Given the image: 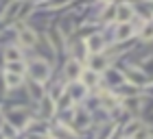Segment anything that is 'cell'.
<instances>
[{"label":"cell","instance_id":"12","mask_svg":"<svg viewBox=\"0 0 153 139\" xmlns=\"http://www.w3.org/2000/svg\"><path fill=\"white\" fill-rule=\"evenodd\" d=\"M29 91H31V96H33L35 100H42V98H44V89L39 87V83H33V85L29 87Z\"/></svg>","mask_w":153,"mask_h":139},{"label":"cell","instance_id":"1","mask_svg":"<svg viewBox=\"0 0 153 139\" xmlns=\"http://www.w3.org/2000/svg\"><path fill=\"white\" fill-rule=\"evenodd\" d=\"M31 76L35 78V83H42L48 78V63H44V61H33L31 63Z\"/></svg>","mask_w":153,"mask_h":139},{"label":"cell","instance_id":"5","mask_svg":"<svg viewBox=\"0 0 153 139\" xmlns=\"http://www.w3.org/2000/svg\"><path fill=\"white\" fill-rule=\"evenodd\" d=\"M107 67V59L103 57V54H92L90 57V70L92 72H101V70Z\"/></svg>","mask_w":153,"mask_h":139},{"label":"cell","instance_id":"7","mask_svg":"<svg viewBox=\"0 0 153 139\" xmlns=\"http://www.w3.org/2000/svg\"><path fill=\"white\" fill-rule=\"evenodd\" d=\"M20 41H22L24 46H33L37 41V37H35V33H33V31L24 29V31H20Z\"/></svg>","mask_w":153,"mask_h":139},{"label":"cell","instance_id":"11","mask_svg":"<svg viewBox=\"0 0 153 139\" xmlns=\"http://www.w3.org/2000/svg\"><path fill=\"white\" fill-rule=\"evenodd\" d=\"M129 35H131V24H120V29L116 31V39L123 41V39H127Z\"/></svg>","mask_w":153,"mask_h":139},{"label":"cell","instance_id":"2","mask_svg":"<svg viewBox=\"0 0 153 139\" xmlns=\"http://www.w3.org/2000/svg\"><path fill=\"white\" fill-rule=\"evenodd\" d=\"M131 15H134V7H131V4H118L116 7V20L120 24H129Z\"/></svg>","mask_w":153,"mask_h":139},{"label":"cell","instance_id":"3","mask_svg":"<svg viewBox=\"0 0 153 139\" xmlns=\"http://www.w3.org/2000/svg\"><path fill=\"white\" fill-rule=\"evenodd\" d=\"M103 46H105V41H103L101 35H90V37H88V48H90L92 54H101Z\"/></svg>","mask_w":153,"mask_h":139},{"label":"cell","instance_id":"9","mask_svg":"<svg viewBox=\"0 0 153 139\" xmlns=\"http://www.w3.org/2000/svg\"><path fill=\"white\" fill-rule=\"evenodd\" d=\"M53 111H55L53 100L48 98V96H44V98H42V113H44V117H51V115H53Z\"/></svg>","mask_w":153,"mask_h":139},{"label":"cell","instance_id":"14","mask_svg":"<svg viewBox=\"0 0 153 139\" xmlns=\"http://www.w3.org/2000/svg\"><path fill=\"white\" fill-rule=\"evenodd\" d=\"M22 57H20V50L18 48H9V50H7V61H9V63H16V61H20Z\"/></svg>","mask_w":153,"mask_h":139},{"label":"cell","instance_id":"18","mask_svg":"<svg viewBox=\"0 0 153 139\" xmlns=\"http://www.w3.org/2000/svg\"><path fill=\"white\" fill-rule=\"evenodd\" d=\"M151 135H149V130L147 128H140V130H136V135H134V139H149Z\"/></svg>","mask_w":153,"mask_h":139},{"label":"cell","instance_id":"13","mask_svg":"<svg viewBox=\"0 0 153 139\" xmlns=\"http://www.w3.org/2000/svg\"><path fill=\"white\" fill-rule=\"evenodd\" d=\"M140 37L142 39H153V22H147V24H144L142 26V31H140Z\"/></svg>","mask_w":153,"mask_h":139},{"label":"cell","instance_id":"4","mask_svg":"<svg viewBox=\"0 0 153 139\" xmlns=\"http://www.w3.org/2000/svg\"><path fill=\"white\" fill-rule=\"evenodd\" d=\"M79 78H81V85L88 89V87H94V85H96V80H99V74L92 72V70H83Z\"/></svg>","mask_w":153,"mask_h":139},{"label":"cell","instance_id":"8","mask_svg":"<svg viewBox=\"0 0 153 139\" xmlns=\"http://www.w3.org/2000/svg\"><path fill=\"white\" fill-rule=\"evenodd\" d=\"M83 96H85V87H83L81 83H79V85H76V83H74V85H70V98H72V100H81Z\"/></svg>","mask_w":153,"mask_h":139},{"label":"cell","instance_id":"16","mask_svg":"<svg viewBox=\"0 0 153 139\" xmlns=\"http://www.w3.org/2000/svg\"><path fill=\"white\" fill-rule=\"evenodd\" d=\"M7 72H13V74H22V61H16V63H9Z\"/></svg>","mask_w":153,"mask_h":139},{"label":"cell","instance_id":"10","mask_svg":"<svg viewBox=\"0 0 153 139\" xmlns=\"http://www.w3.org/2000/svg\"><path fill=\"white\" fill-rule=\"evenodd\" d=\"M4 80L9 87H18L20 83H22V74H13V72H7L4 74Z\"/></svg>","mask_w":153,"mask_h":139},{"label":"cell","instance_id":"15","mask_svg":"<svg viewBox=\"0 0 153 139\" xmlns=\"http://www.w3.org/2000/svg\"><path fill=\"white\" fill-rule=\"evenodd\" d=\"M127 78H129V80H134L136 85H142V83H147V78H144L140 72H129V74H127Z\"/></svg>","mask_w":153,"mask_h":139},{"label":"cell","instance_id":"17","mask_svg":"<svg viewBox=\"0 0 153 139\" xmlns=\"http://www.w3.org/2000/svg\"><path fill=\"white\" fill-rule=\"evenodd\" d=\"M114 13H116V7H114V4H107V7H105V13H103V20H109Z\"/></svg>","mask_w":153,"mask_h":139},{"label":"cell","instance_id":"6","mask_svg":"<svg viewBox=\"0 0 153 139\" xmlns=\"http://www.w3.org/2000/svg\"><path fill=\"white\" fill-rule=\"evenodd\" d=\"M81 72H83V70H81V63H79V61H68V65H66V76H68L70 80L79 78Z\"/></svg>","mask_w":153,"mask_h":139}]
</instances>
